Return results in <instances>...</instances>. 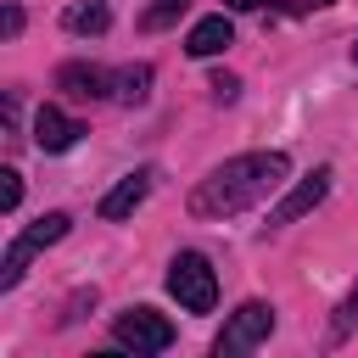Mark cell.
<instances>
[{
  "label": "cell",
  "mask_w": 358,
  "mask_h": 358,
  "mask_svg": "<svg viewBox=\"0 0 358 358\" xmlns=\"http://www.w3.org/2000/svg\"><path fill=\"white\" fill-rule=\"evenodd\" d=\"M62 28H67V34H106V28H112V6H106V0H73V6L62 11Z\"/></svg>",
  "instance_id": "cell-10"
},
{
  "label": "cell",
  "mask_w": 358,
  "mask_h": 358,
  "mask_svg": "<svg viewBox=\"0 0 358 358\" xmlns=\"http://www.w3.org/2000/svg\"><path fill=\"white\" fill-rule=\"evenodd\" d=\"M285 179H291V157H285V151H246V157H229L224 168H213V173L190 190V213H196V218L246 213L252 201H263V196L280 190Z\"/></svg>",
  "instance_id": "cell-1"
},
{
  "label": "cell",
  "mask_w": 358,
  "mask_h": 358,
  "mask_svg": "<svg viewBox=\"0 0 358 358\" xmlns=\"http://www.w3.org/2000/svg\"><path fill=\"white\" fill-rule=\"evenodd\" d=\"M229 39H235V28H229V17L218 11V17H201V22L190 28V39H185V50H190V56H218V50H224Z\"/></svg>",
  "instance_id": "cell-11"
},
{
  "label": "cell",
  "mask_w": 358,
  "mask_h": 358,
  "mask_svg": "<svg viewBox=\"0 0 358 358\" xmlns=\"http://www.w3.org/2000/svg\"><path fill=\"white\" fill-rule=\"evenodd\" d=\"M352 62H358V45H352Z\"/></svg>",
  "instance_id": "cell-20"
},
{
  "label": "cell",
  "mask_w": 358,
  "mask_h": 358,
  "mask_svg": "<svg viewBox=\"0 0 358 358\" xmlns=\"http://www.w3.org/2000/svg\"><path fill=\"white\" fill-rule=\"evenodd\" d=\"M56 90L73 95V101H101V95H112V73L95 67V62H62L56 67Z\"/></svg>",
  "instance_id": "cell-7"
},
{
  "label": "cell",
  "mask_w": 358,
  "mask_h": 358,
  "mask_svg": "<svg viewBox=\"0 0 358 358\" xmlns=\"http://www.w3.org/2000/svg\"><path fill=\"white\" fill-rule=\"evenodd\" d=\"M145 95H151V67H145V62H134V67H117V73H112V101L140 106Z\"/></svg>",
  "instance_id": "cell-12"
},
{
  "label": "cell",
  "mask_w": 358,
  "mask_h": 358,
  "mask_svg": "<svg viewBox=\"0 0 358 358\" xmlns=\"http://www.w3.org/2000/svg\"><path fill=\"white\" fill-rule=\"evenodd\" d=\"M302 6H330V0H302Z\"/></svg>",
  "instance_id": "cell-19"
},
{
  "label": "cell",
  "mask_w": 358,
  "mask_h": 358,
  "mask_svg": "<svg viewBox=\"0 0 358 358\" xmlns=\"http://www.w3.org/2000/svg\"><path fill=\"white\" fill-rule=\"evenodd\" d=\"M268 330H274V308H268V302H241V308H235V313L224 319V330H218L213 352H218V358L252 352L257 341H268Z\"/></svg>",
  "instance_id": "cell-4"
},
{
  "label": "cell",
  "mask_w": 358,
  "mask_h": 358,
  "mask_svg": "<svg viewBox=\"0 0 358 358\" xmlns=\"http://www.w3.org/2000/svg\"><path fill=\"white\" fill-rule=\"evenodd\" d=\"M0 28H6V34H22V11H17V6H6V22H0Z\"/></svg>",
  "instance_id": "cell-17"
},
{
  "label": "cell",
  "mask_w": 358,
  "mask_h": 358,
  "mask_svg": "<svg viewBox=\"0 0 358 358\" xmlns=\"http://www.w3.org/2000/svg\"><path fill=\"white\" fill-rule=\"evenodd\" d=\"M352 324H358V285H352V291L341 296V308H336V319H330V341H341V336H347Z\"/></svg>",
  "instance_id": "cell-14"
},
{
  "label": "cell",
  "mask_w": 358,
  "mask_h": 358,
  "mask_svg": "<svg viewBox=\"0 0 358 358\" xmlns=\"http://www.w3.org/2000/svg\"><path fill=\"white\" fill-rule=\"evenodd\" d=\"M330 179H336L330 168H313L308 179H296V185H291V190H285V196H280V201L268 207V229H280V224H296V218H308V213H313V207H319V201L330 196Z\"/></svg>",
  "instance_id": "cell-6"
},
{
  "label": "cell",
  "mask_w": 358,
  "mask_h": 358,
  "mask_svg": "<svg viewBox=\"0 0 358 358\" xmlns=\"http://www.w3.org/2000/svg\"><path fill=\"white\" fill-rule=\"evenodd\" d=\"M112 336H117V347H129V352H168V347H173V324H168L157 308H123V313L112 319Z\"/></svg>",
  "instance_id": "cell-5"
},
{
  "label": "cell",
  "mask_w": 358,
  "mask_h": 358,
  "mask_svg": "<svg viewBox=\"0 0 358 358\" xmlns=\"http://www.w3.org/2000/svg\"><path fill=\"white\" fill-rule=\"evenodd\" d=\"M151 179H157L151 168H134V173H123V179H117V185L101 196V207H95V213H101V218H112V224H117V218H129V213H134V207L151 196Z\"/></svg>",
  "instance_id": "cell-9"
},
{
  "label": "cell",
  "mask_w": 358,
  "mask_h": 358,
  "mask_svg": "<svg viewBox=\"0 0 358 358\" xmlns=\"http://www.w3.org/2000/svg\"><path fill=\"white\" fill-rule=\"evenodd\" d=\"M17 201H22V173H17V168H6V173H0V207L11 213Z\"/></svg>",
  "instance_id": "cell-15"
},
{
  "label": "cell",
  "mask_w": 358,
  "mask_h": 358,
  "mask_svg": "<svg viewBox=\"0 0 358 358\" xmlns=\"http://www.w3.org/2000/svg\"><path fill=\"white\" fill-rule=\"evenodd\" d=\"M78 134H84V123L67 117L62 106H39V112H34V145H39V151H50V157H56V151H73Z\"/></svg>",
  "instance_id": "cell-8"
},
{
  "label": "cell",
  "mask_w": 358,
  "mask_h": 358,
  "mask_svg": "<svg viewBox=\"0 0 358 358\" xmlns=\"http://www.w3.org/2000/svg\"><path fill=\"white\" fill-rule=\"evenodd\" d=\"M207 90H213V101H235V95H241V78H235V73H213Z\"/></svg>",
  "instance_id": "cell-16"
},
{
  "label": "cell",
  "mask_w": 358,
  "mask_h": 358,
  "mask_svg": "<svg viewBox=\"0 0 358 358\" xmlns=\"http://www.w3.org/2000/svg\"><path fill=\"white\" fill-rule=\"evenodd\" d=\"M168 291H173V302L185 313H213L218 308V274H213V263L201 252H179L168 263Z\"/></svg>",
  "instance_id": "cell-3"
},
{
  "label": "cell",
  "mask_w": 358,
  "mask_h": 358,
  "mask_svg": "<svg viewBox=\"0 0 358 358\" xmlns=\"http://www.w3.org/2000/svg\"><path fill=\"white\" fill-rule=\"evenodd\" d=\"M229 11H263V6H274V0H224Z\"/></svg>",
  "instance_id": "cell-18"
},
{
  "label": "cell",
  "mask_w": 358,
  "mask_h": 358,
  "mask_svg": "<svg viewBox=\"0 0 358 358\" xmlns=\"http://www.w3.org/2000/svg\"><path fill=\"white\" fill-rule=\"evenodd\" d=\"M67 229H73V218H67V213H39V218H34V224L6 246V257H0V291H11V285L28 274V263H34L45 246H56Z\"/></svg>",
  "instance_id": "cell-2"
},
{
  "label": "cell",
  "mask_w": 358,
  "mask_h": 358,
  "mask_svg": "<svg viewBox=\"0 0 358 358\" xmlns=\"http://www.w3.org/2000/svg\"><path fill=\"white\" fill-rule=\"evenodd\" d=\"M185 6H190V0H151V6H145V17H140V28H145V34H157V28L179 22V17H185Z\"/></svg>",
  "instance_id": "cell-13"
}]
</instances>
